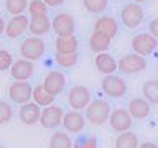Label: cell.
<instances>
[{
    "instance_id": "6da1fadb",
    "label": "cell",
    "mask_w": 158,
    "mask_h": 148,
    "mask_svg": "<svg viewBox=\"0 0 158 148\" xmlns=\"http://www.w3.org/2000/svg\"><path fill=\"white\" fill-rule=\"evenodd\" d=\"M110 113H112L110 104L104 99H94L86 109V118L92 125H102V123L109 122Z\"/></svg>"
},
{
    "instance_id": "7a4b0ae2",
    "label": "cell",
    "mask_w": 158,
    "mask_h": 148,
    "mask_svg": "<svg viewBox=\"0 0 158 148\" xmlns=\"http://www.w3.org/2000/svg\"><path fill=\"white\" fill-rule=\"evenodd\" d=\"M46 51V44L40 36H27L20 44V56L28 61H38Z\"/></svg>"
},
{
    "instance_id": "3957f363",
    "label": "cell",
    "mask_w": 158,
    "mask_h": 148,
    "mask_svg": "<svg viewBox=\"0 0 158 148\" xmlns=\"http://www.w3.org/2000/svg\"><path fill=\"white\" fill-rule=\"evenodd\" d=\"M145 20V10L138 3H125L120 10V22L125 28H137L140 27Z\"/></svg>"
},
{
    "instance_id": "277c9868",
    "label": "cell",
    "mask_w": 158,
    "mask_h": 148,
    "mask_svg": "<svg viewBox=\"0 0 158 148\" xmlns=\"http://www.w3.org/2000/svg\"><path fill=\"white\" fill-rule=\"evenodd\" d=\"M101 87L102 92L106 96L112 97V99H120L127 94V82L123 81L120 76L117 74H110V76H104V79L101 81Z\"/></svg>"
},
{
    "instance_id": "5b68a950",
    "label": "cell",
    "mask_w": 158,
    "mask_h": 148,
    "mask_svg": "<svg viewBox=\"0 0 158 148\" xmlns=\"http://www.w3.org/2000/svg\"><path fill=\"white\" fill-rule=\"evenodd\" d=\"M147 68V58L137 53H127L118 59V71L122 74H138Z\"/></svg>"
},
{
    "instance_id": "8992f818",
    "label": "cell",
    "mask_w": 158,
    "mask_h": 148,
    "mask_svg": "<svg viewBox=\"0 0 158 148\" xmlns=\"http://www.w3.org/2000/svg\"><path fill=\"white\" fill-rule=\"evenodd\" d=\"M8 97L13 104L23 105V104L31 102L33 99V87L28 81H15L8 87Z\"/></svg>"
},
{
    "instance_id": "52a82bcc",
    "label": "cell",
    "mask_w": 158,
    "mask_h": 148,
    "mask_svg": "<svg viewBox=\"0 0 158 148\" xmlns=\"http://www.w3.org/2000/svg\"><path fill=\"white\" fill-rule=\"evenodd\" d=\"M51 30L58 36H66V35H74L76 31V22L74 17L68 12H59L51 18Z\"/></svg>"
},
{
    "instance_id": "ba28073f",
    "label": "cell",
    "mask_w": 158,
    "mask_h": 148,
    "mask_svg": "<svg viewBox=\"0 0 158 148\" xmlns=\"http://www.w3.org/2000/svg\"><path fill=\"white\" fill-rule=\"evenodd\" d=\"M91 91L86 86H74L68 92V104L73 110H82L91 104Z\"/></svg>"
},
{
    "instance_id": "9c48e42d",
    "label": "cell",
    "mask_w": 158,
    "mask_h": 148,
    "mask_svg": "<svg viewBox=\"0 0 158 148\" xmlns=\"http://www.w3.org/2000/svg\"><path fill=\"white\" fill-rule=\"evenodd\" d=\"M158 39L152 36L150 33H138L132 38V49L133 53L140 54V56H148L156 49Z\"/></svg>"
},
{
    "instance_id": "30bf717a",
    "label": "cell",
    "mask_w": 158,
    "mask_h": 148,
    "mask_svg": "<svg viewBox=\"0 0 158 148\" xmlns=\"http://www.w3.org/2000/svg\"><path fill=\"white\" fill-rule=\"evenodd\" d=\"M109 125L117 133L128 132L133 125V117L125 109H115V110H112L110 117H109Z\"/></svg>"
},
{
    "instance_id": "8fae6325",
    "label": "cell",
    "mask_w": 158,
    "mask_h": 148,
    "mask_svg": "<svg viewBox=\"0 0 158 148\" xmlns=\"http://www.w3.org/2000/svg\"><path fill=\"white\" fill-rule=\"evenodd\" d=\"M64 118V112L59 105H48L41 110V117H40V123L43 128L46 130H53L58 125L63 123Z\"/></svg>"
},
{
    "instance_id": "7c38bea8",
    "label": "cell",
    "mask_w": 158,
    "mask_h": 148,
    "mask_svg": "<svg viewBox=\"0 0 158 148\" xmlns=\"http://www.w3.org/2000/svg\"><path fill=\"white\" fill-rule=\"evenodd\" d=\"M30 28V18L27 15H15L7 22V28H5V35L12 39H17L23 36Z\"/></svg>"
},
{
    "instance_id": "4fadbf2b",
    "label": "cell",
    "mask_w": 158,
    "mask_h": 148,
    "mask_svg": "<svg viewBox=\"0 0 158 148\" xmlns=\"http://www.w3.org/2000/svg\"><path fill=\"white\" fill-rule=\"evenodd\" d=\"M43 87L51 94V96H59L64 89H66V76L61 71H49L44 76Z\"/></svg>"
},
{
    "instance_id": "5bb4252c",
    "label": "cell",
    "mask_w": 158,
    "mask_h": 148,
    "mask_svg": "<svg viewBox=\"0 0 158 148\" xmlns=\"http://www.w3.org/2000/svg\"><path fill=\"white\" fill-rule=\"evenodd\" d=\"M35 72V64L33 61H28L25 58L15 59L13 66L10 68V74H12L13 81H28Z\"/></svg>"
},
{
    "instance_id": "9a60e30c",
    "label": "cell",
    "mask_w": 158,
    "mask_h": 148,
    "mask_svg": "<svg viewBox=\"0 0 158 148\" xmlns=\"http://www.w3.org/2000/svg\"><path fill=\"white\" fill-rule=\"evenodd\" d=\"M63 127L68 133H81L86 127V115H82L79 110H69L64 113Z\"/></svg>"
},
{
    "instance_id": "2e32d148",
    "label": "cell",
    "mask_w": 158,
    "mask_h": 148,
    "mask_svg": "<svg viewBox=\"0 0 158 148\" xmlns=\"http://www.w3.org/2000/svg\"><path fill=\"white\" fill-rule=\"evenodd\" d=\"M94 64H96L97 71L102 72L104 76H110V74H115V71H118V61L109 53L96 54Z\"/></svg>"
},
{
    "instance_id": "e0dca14e",
    "label": "cell",
    "mask_w": 158,
    "mask_h": 148,
    "mask_svg": "<svg viewBox=\"0 0 158 148\" xmlns=\"http://www.w3.org/2000/svg\"><path fill=\"white\" fill-rule=\"evenodd\" d=\"M94 31L102 33L109 38H115L118 33V22L114 17H109V15H104V17H99L96 22H94Z\"/></svg>"
},
{
    "instance_id": "ac0fdd59",
    "label": "cell",
    "mask_w": 158,
    "mask_h": 148,
    "mask_svg": "<svg viewBox=\"0 0 158 148\" xmlns=\"http://www.w3.org/2000/svg\"><path fill=\"white\" fill-rule=\"evenodd\" d=\"M18 117L25 125H35V123H40V117H41V109H40L38 104L35 102H28L20 105L18 110Z\"/></svg>"
},
{
    "instance_id": "d6986e66",
    "label": "cell",
    "mask_w": 158,
    "mask_h": 148,
    "mask_svg": "<svg viewBox=\"0 0 158 148\" xmlns=\"http://www.w3.org/2000/svg\"><path fill=\"white\" fill-rule=\"evenodd\" d=\"M128 112L133 118L137 120H143L150 115L152 112V104L147 101L145 97H133L130 102H128Z\"/></svg>"
},
{
    "instance_id": "ffe728a7",
    "label": "cell",
    "mask_w": 158,
    "mask_h": 148,
    "mask_svg": "<svg viewBox=\"0 0 158 148\" xmlns=\"http://www.w3.org/2000/svg\"><path fill=\"white\" fill-rule=\"evenodd\" d=\"M28 31L33 36H40L51 31V18L48 15H41V17H30V28Z\"/></svg>"
},
{
    "instance_id": "44dd1931",
    "label": "cell",
    "mask_w": 158,
    "mask_h": 148,
    "mask_svg": "<svg viewBox=\"0 0 158 148\" xmlns=\"http://www.w3.org/2000/svg\"><path fill=\"white\" fill-rule=\"evenodd\" d=\"M54 48H56V53H61V54L77 53L79 39L76 38V35H66V36H58V38H56V41H54Z\"/></svg>"
},
{
    "instance_id": "7402d4cb",
    "label": "cell",
    "mask_w": 158,
    "mask_h": 148,
    "mask_svg": "<svg viewBox=\"0 0 158 148\" xmlns=\"http://www.w3.org/2000/svg\"><path fill=\"white\" fill-rule=\"evenodd\" d=\"M110 41L112 39L106 36V35H102V33H97V31H94L91 35V38H89V48L92 49L94 53H106L109 46H110Z\"/></svg>"
},
{
    "instance_id": "603a6c76",
    "label": "cell",
    "mask_w": 158,
    "mask_h": 148,
    "mask_svg": "<svg viewBox=\"0 0 158 148\" xmlns=\"http://www.w3.org/2000/svg\"><path fill=\"white\" fill-rule=\"evenodd\" d=\"M33 102L38 104L40 107H48V105H53L54 96H51L41 84V86L33 87Z\"/></svg>"
},
{
    "instance_id": "cb8c5ba5",
    "label": "cell",
    "mask_w": 158,
    "mask_h": 148,
    "mask_svg": "<svg viewBox=\"0 0 158 148\" xmlns=\"http://www.w3.org/2000/svg\"><path fill=\"white\" fill-rule=\"evenodd\" d=\"M138 137L133 132H123L118 133L117 140H115V148H138Z\"/></svg>"
},
{
    "instance_id": "d4e9b609",
    "label": "cell",
    "mask_w": 158,
    "mask_h": 148,
    "mask_svg": "<svg viewBox=\"0 0 158 148\" xmlns=\"http://www.w3.org/2000/svg\"><path fill=\"white\" fill-rule=\"evenodd\" d=\"M74 142L66 132H54L49 138V148H73Z\"/></svg>"
},
{
    "instance_id": "484cf974",
    "label": "cell",
    "mask_w": 158,
    "mask_h": 148,
    "mask_svg": "<svg viewBox=\"0 0 158 148\" xmlns=\"http://www.w3.org/2000/svg\"><path fill=\"white\" fill-rule=\"evenodd\" d=\"M142 92H143V97L147 99L150 104H158V79H150L143 84L142 87Z\"/></svg>"
},
{
    "instance_id": "4316f807",
    "label": "cell",
    "mask_w": 158,
    "mask_h": 148,
    "mask_svg": "<svg viewBox=\"0 0 158 148\" xmlns=\"http://www.w3.org/2000/svg\"><path fill=\"white\" fill-rule=\"evenodd\" d=\"M84 8L92 15H102L107 12L109 0H82Z\"/></svg>"
},
{
    "instance_id": "83f0119b",
    "label": "cell",
    "mask_w": 158,
    "mask_h": 148,
    "mask_svg": "<svg viewBox=\"0 0 158 148\" xmlns=\"http://www.w3.org/2000/svg\"><path fill=\"white\" fill-rule=\"evenodd\" d=\"M54 61L59 68L63 69H71L77 64L79 61V54L77 53H71V54H61V53H56L54 54Z\"/></svg>"
},
{
    "instance_id": "f1b7e54d",
    "label": "cell",
    "mask_w": 158,
    "mask_h": 148,
    "mask_svg": "<svg viewBox=\"0 0 158 148\" xmlns=\"http://www.w3.org/2000/svg\"><path fill=\"white\" fill-rule=\"evenodd\" d=\"M28 0H5V8L10 15H25L28 10Z\"/></svg>"
},
{
    "instance_id": "f546056e",
    "label": "cell",
    "mask_w": 158,
    "mask_h": 148,
    "mask_svg": "<svg viewBox=\"0 0 158 148\" xmlns=\"http://www.w3.org/2000/svg\"><path fill=\"white\" fill-rule=\"evenodd\" d=\"M49 7L44 0H30L28 3V15L30 17H41V15H48Z\"/></svg>"
},
{
    "instance_id": "4dcf8cb0",
    "label": "cell",
    "mask_w": 158,
    "mask_h": 148,
    "mask_svg": "<svg viewBox=\"0 0 158 148\" xmlns=\"http://www.w3.org/2000/svg\"><path fill=\"white\" fill-rule=\"evenodd\" d=\"M73 148H97V138L94 135H79L74 140Z\"/></svg>"
},
{
    "instance_id": "1f68e13d",
    "label": "cell",
    "mask_w": 158,
    "mask_h": 148,
    "mask_svg": "<svg viewBox=\"0 0 158 148\" xmlns=\"http://www.w3.org/2000/svg\"><path fill=\"white\" fill-rule=\"evenodd\" d=\"M15 59L12 56V53L7 49H0V71H10V68L13 66Z\"/></svg>"
},
{
    "instance_id": "d6a6232c",
    "label": "cell",
    "mask_w": 158,
    "mask_h": 148,
    "mask_svg": "<svg viewBox=\"0 0 158 148\" xmlns=\"http://www.w3.org/2000/svg\"><path fill=\"white\" fill-rule=\"evenodd\" d=\"M13 117V109L8 102H3L0 101V125L3 123H8Z\"/></svg>"
},
{
    "instance_id": "836d02e7",
    "label": "cell",
    "mask_w": 158,
    "mask_h": 148,
    "mask_svg": "<svg viewBox=\"0 0 158 148\" xmlns=\"http://www.w3.org/2000/svg\"><path fill=\"white\" fill-rule=\"evenodd\" d=\"M148 33L158 39V18L150 20V23H148Z\"/></svg>"
},
{
    "instance_id": "e575fe53",
    "label": "cell",
    "mask_w": 158,
    "mask_h": 148,
    "mask_svg": "<svg viewBox=\"0 0 158 148\" xmlns=\"http://www.w3.org/2000/svg\"><path fill=\"white\" fill-rule=\"evenodd\" d=\"M46 2L48 7H51V8H56V7H61V5L64 3V0H44Z\"/></svg>"
},
{
    "instance_id": "d590c367",
    "label": "cell",
    "mask_w": 158,
    "mask_h": 148,
    "mask_svg": "<svg viewBox=\"0 0 158 148\" xmlns=\"http://www.w3.org/2000/svg\"><path fill=\"white\" fill-rule=\"evenodd\" d=\"M138 148H158L156 143H152V142H143L138 145Z\"/></svg>"
},
{
    "instance_id": "8d00e7d4",
    "label": "cell",
    "mask_w": 158,
    "mask_h": 148,
    "mask_svg": "<svg viewBox=\"0 0 158 148\" xmlns=\"http://www.w3.org/2000/svg\"><path fill=\"white\" fill-rule=\"evenodd\" d=\"M132 2H133V3H138V5H140V3H145V2H148V0H132Z\"/></svg>"
},
{
    "instance_id": "74e56055",
    "label": "cell",
    "mask_w": 158,
    "mask_h": 148,
    "mask_svg": "<svg viewBox=\"0 0 158 148\" xmlns=\"http://www.w3.org/2000/svg\"><path fill=\"white\" fill-rule=\"evenodd\" d=\"M0 148H2V145H0Z\"/></svg>"
},
{
    "instance_id": "f35d334b",
    "label": "cell",
    "mask_w": 158,
    "mask_h": 148,
    "mask_svg": "<svg viewBox=\"0 0 158 148\" xmlns=\"http://www.w3.org/2000/svg\"><path fill=\"white\" fill-rule=\"evenodd\" d=\"M156 145H158V143H156Z\"/></svg>"
}]
</instances>
